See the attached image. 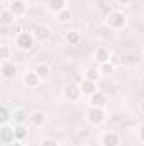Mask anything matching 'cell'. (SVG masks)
I'll return each mask as SVG.
<instances>
[{"label":"cell","instance_id":"cell-26","mask_svg":"<svg viewBox=\"0 0 144 146\" xmlns=\"http://www.w3.org/2000/svg\"><path fill=\"white\" fill-rule=\"evenodd\" d=\"M110 63H112V65H114V66L117 68V66H119V65H120L122 61H120V58H119V56H117L115 53H112V54H110Z\"/></svg>","mask_w":144,"mask_h":146},{"label":"cell","instance_id":"cell-30","mask_svg":"<svg viewBox=\"0 0 144 146\" xmlns=\"http://www.w3.org/2000/svg\"><path fill=\"white\" fill-rule=\"evenodd\" d=\"M9 146H26V145H24V141H14V143H10Z\"/></svg>","mask_w":144,"mask_h":146},{"label":"cell","instance_id":"cell-5","mask_svg":"<svg viewBox=\"0 0 144 146\" xmlns=\"http://www.w3.org/2000/svg\"><path fill=\"white\" fill-rule=\"evenodd\" d=\"M0 73H2V76H3L5 80H10V78H14V76L19 73V68H17V65H15L14 61L7 60V61H2V65H0Z\"/></svg>","mask_w":144,"mask_h":146},{"label":"cell","instance_id":"cell-18","mask_svg":"<svg viewBox=\"0 0 144 146\" xmlns=\"http://www.w3.org/2000/svg\"><path fill=\"white\" fill-rule=\"evenodd\" d=\"M34 72H36L37 76L44 82V80H48V78L51 76V66H49L48 63H39V65H36Z\"/></svg>","mask_w":144,"mask_h":146},{"label":"cell","instance_id":"cell-13","mask_svg":"<svg viewBox=\"0 0 144 146\" xmlns=\"http://www.w3.org/2000/svg\"><path fill=\"white\" fill-rule=\"evenodd\" d=\"M80 88H81V94L87 95V97H90V95H93L95 92H98L97 82H92V80H87V78H83V80L80 82Z\"/></svg>","mask_w":144,"mask_h":146},{"label":"cell","instance_id":"cell-2","mask_svg":"<svg viewBox=\"0 0 144 146\" xmlns=\"http://www.w3.org/2000/svg\"><path fill=\"white\" fill-rule=\"evenodd\" d=\"M85 121L90 124V126H102L105 121H107V112L105 109H102V107H88V109L85 110Z\"/></svg>","mask_w":144,"mask_h":146},{"label":"cell","instance_id":"cell-15","mask_svg":"<svg viewBox=\"0 0 144 146\" xmlns=\"http://www.w3.org/2000/svg\"><path fill=\"white\" fill-rule=\"evenodd\" d=\"M15 19H17V17L10 12L9 7H2V12H0V22H2L3 26H7V27H9V26H14V24H15Z\"/></svg>","mask_w":144,"mask_h":146},{"label":"cell","instance_id":"cell-10","mask_svg":"<svg viewBox=\"0 0 144 146\" xmlns=\"http://www.w3.org/2000/svg\"><path fill=\"white\" fill-rule=\"evenodd\" d=\"M102 146H119L120 145V136L115 131H105L100 138Z\"/></svg>","mask_w":144,"mask_h":146},{"label":"cell","instance_id":"cell-32","mask_svg":"<svg viewBox=\"0 0 144 146\" xmlns=\"http://www.w3.org/2000/svg\"><path fill=\"white\" fill-rule=\"evenodd\" d=\"M0 3H2L3 7H7V5H5V3H7V0H0Z\"/></svg>","mask_w":144,"mask_h":146},{"label":"cell","instance_id":"cell-27","mask_svg":"<svg viewBox=\"0 0 144 146\" xmlns=\"http://www.w3.org/2000/svg\"><path fill=\"white\" fill-rule=\"evenodd\" d=\"M24 114H26L24 110H17V112L14 114V117H15L17 121H27V117H29V115H24Z\"/></svg>","mask_w":144,"mask_h":146},{"label":"cell","instance_id":"cell-23","mask_svg":"<svg viewBox=\"0 0 144 146\" xmlns=\"http://www.w3.org/2000/svg\"><path fill=\"white\" fill-rule=\"evenodd\" d=\"M98 68H100V73H102V76H110L112 73L115 72V66L108 61V63H104V65H98Z\"/></svg>","mask_w":144,"mask_h":146},{"label":"cell","instance_id":"cell-6","mask_svg":"<svg viewBox=\"0 0 144 146\" xmlns=\"http://www.w3.org/2000/svg\"><path fill=\"white\" fill-rule=\"evenodd\" d=\"M27 124L32 127H41L46 124V114L42 110H32L27 117Z\"/></svg>","mask_w":144,"mask_h":146},{"label":"cell","instance_id":"cell-20","mask_svg":"<svg viewBox=\"0 0 144 146\" xmlns=\"http://www.w3.org/2000/svg\"><path fill=\"white\" fill-rule=\"evenodd\" d=\"M12 119H14V114L10 112V109L7 106H0V126L9 124Z\"/></svg>","mask_w":144,"mask_h":146},{"label":"cell","instance_id":"cell-17","mask_svg":"<svg viewBox=\"0 0 144 146\" xmlns=\"http://www.w3.org/2000/svg\"><path fill=\"white\" fill-rule=\"evenodd\" d=\"M66 5H68L66 0H48V9L53 14H59L61 10L66 9Z\"/></svg>","mask_w":144,"mask_h":146},{"label":"cell","instance_id":"cell-25","mask_svg":"<svg viewBox=\"0 0 144 146\" xmlns=\"http://www.w3.org/2000/svg\"><path fill=\"white\" fill-rule=\"evenodd\" d=\"M39 146H59V143L53 138H44V139H41Z\"/></svg>","mask_w":144,"mask_h":146},{"label":"cell","instance_id":"cell-28","mask_svg":"<svg viewBox=\"0 0 144 146\" xmlns=\"http://www.w3.org/2000/svg\"><path fill=\"white\" fill-rule=\"evenodd\" d=\"M137 138H139V141H141V143H144V122L137 127Z\"/></svg>","mask_w":144,"mask_h":146},{"label":"cell","instance_id":"cell-19","mask_svg":"<svg viewBox=\"0 0 144 146\" xmlns=\"http://www.w3.org/2000/svg\"><path fill=\"white\" fill-rule=\"evenodd\" d=\"M14 136H15V141H26L29 138V129L22 124H17L14 127Z\"/></svg>","mask_w":144,"mask_h":146},{"label":"cell","instance_id":"cell-14","mask_svg":"<svg viewBox=\"0 0 144 146\" xmlns=\"http://www.w3.org/2000/svg\"><path fill=\"white\" fill-rule=\"evenodd\" d=\"M34 36H36L37 41H46L51 37V27L46 26V24H39L34 27Z\"/></svg>","mask_w":144,"mask_h":146},{"label":"cell","instance_id":"cell-33","mask_svg":"<svg viewBox=\"0 0 144 146\" xmlns=\"http://www.w3.org/2000/svg\"><path fill=\"white\" fill-rule=\"evenodd\" d=\"M83 146H88V145H83Z\"/></svg>","mask_w":144,"mask_h":146},{"label":"cell","instance_id":"cell-9","mask_svg":"<svg viewBox=\"0 0 144 146\" xmlns=\"http://www.w3.org/2000/svg\"><path fill=\"white\" fill-rule=\"evenodd\" d=\"M0 141L5 146H9L10 143L15 141V136H14V127L5 124V126H0Z\"/></svg>","mask_w":144,"mask_h":146},{"label":"cell","instance_id":"cell-8","mask_svg":"<svg viewBox=\"0 0 144 146\" xmlns=\"http://www.w3.org/2000/svg\"><path fill=\"white\" fill-rule=\"evenodd\" d=\"M107 102H108V99L104 92H95L93 95L88 97V104L92 107H102V109H105L107 107Z\"/></svg>","mask_w":144,"mask_h":146},{"label":"cell","instance_id":"cell-4","mask_svg":"<svg viewBox=\"0 0 144 146\" xmlns=\"http://www.w3.org/2000/svg\"><path fill=\"white\" fill-rule=\"evenodd\" d=\"M63 95L66 100L70 102H78L80 97L83 95L81 94V88H80V83H68L65 88H63Z\"/></svg>","mask_w":144,"mask_h":146},{"label":"cell","instance_id":"cell-1","mask_svg":"<svg viewBox=\"0 0 144 146\" xmlns=\"http://www.w3.org/2000/svg\"><path fill=\"white\" fill-rule=\"evenodd\" d=\"M105 26L110 31H120L127 26V15L120 10H112L105 17Z\"/></svg>","mask_w":144,"mask_h":146},{"label":"cell","instance_id":"cell-22","mask_svg":"<svg viewBox=\"0 0 144 146\" xmlns=\"http://www.w3.org/2000/svg\"><path fill=\"white\" fill-rule=\"evenodd\" d=\"M56 19H58L61 24H66V22H70V21L73 19V12L68 9V7H66L65 10H61L59 14H56Z\"/></svg>","mask_w":144,"mask_h":146},{"label":"cell","instance_id":"cell-21","mask_svg":"<svg viewBox=\"0 0 144 146\" xmlns=\"http://www.w3.org/2000/svg\"><path fill=\"white\" fill-rule=\"evenodd\" d=\"M65 41H66L68 46H78L80 41H81V36H80L78 31H68V33L65 34Z\"/></svg>","mask_w":144,"mask_h":146},{"label":"cell","instance_id":"cell-29","mask_svg":"<svg viewBox=\"0 0 144 146\" xmlns=\"http://www.w3.org/2000/svg\"><path fill=\"white\" fill-rule=\"evenodd\" d=\"M115 2H117L119 5H129V3H131L132 0H115Z\"/></svg>","mask_w":144,"mask_h":146},{"label":"cell","instance_id":"cell-31","mask_svg":"<svg viewBox=\"0 0 144 146\" xmlns=\"http://www.w3.org/2000/svg\"><path fill=\"white\" fill-rule=\"evenodd\" d=\"M139 110H141V112L144 114V99L141 100V102H139Z\"/></svg>","mask_w":144,"mask_h":146},{"label":"cell","instance_id":"cell-7","mask_svg":"<svg viewBox=\"0 0 144 146\" xmlns=\"http://www.w3.org/2000/svg\"><path fill=\"white\" fill-rule=\"evenodd\" d=\"M9 9H10V12L19 19V17H24L26 15V12H27V3L24 2V0H12L10 2V5H7Z\"/></svg>","mask_w":144,"mask_h":146},{"label":"cell","instance_id":"cell-16","mask_svg":"<svg viewBox=\"0 0 144 146\" xmlns=\"http://www.w3.org/2000/svg\"><path fill=\"white\" fill-rule=\"evenodd\" d=\"M83 76L87 80H92V82H97L98 83V80L102 78V73H100V68L98 66H88V68H85Z\"/></svg>","mask_w":144,"mask_h":146},{"label":"cell","instance_id":"cell-12","mask_svg":"<svg viewBox=\"0 0 144 146\" xmlns=\"http://www.w3.org/2000/svg\"><path fill=\"white\" fill-rule=\"evenodd\" d=\"M41 82L42 80L37 76L36 72H27V73H24V76H22V83L27 88H37L41 85Z\"/></svg>","mask_w":144,"mask_h":146},{"label":"cell","instance_id":"cell-3","mask_svg":"<svg viewBox=\"0 0 144 146\" xmlns=\"http://www.w3.org/2000/svg\"><path fill=\"white\" fill-rule=\"evenodd\" d=\"M34 42H36V36L34 33H19L15 37V46L20 49V51H29L34 48Z\"/></svg>","mask_w":144,"mask_h":146},{"label":"cell","instance_id":"cell-24","mask_svg":"<svg viewBox=\"0 0 144 146\" xmlns=\"http://www.w3.org/2000/svg\"><path fill=\"white\" fill-rule=\"evenodd\" d=\"M10 46L9 44H5V42H2V46H0V60L2 61H7V60H10Z\"/></svg>","mask_w":144,"mask_h":146},{"label":"cell","instance_id":"cell-11","mask_svg":"<svg viewBox=\"0 0 144 146\" xmlns=\"http://www.w3.org/2000/svg\"><path fill=\"white\" fill-rule=\"evenodd\" d=\"M110 54H112V51H108L107 48H104V46H98L95 49V53H93V60H95L97 65H104V63L110 61Z\"/></svg>","mask_w":144,"mask_h":146}]
</instances>
